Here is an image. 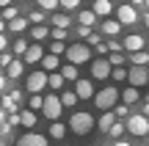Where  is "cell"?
I'll return each mask as SVG.
<instances>
[{
	"label": "cell",
	"mask_w": 149,
	"mask_h": 146,
	"mask_svg": "<svg viewBox=\"0 0 149 146\" xmlns=\"http://www.w3.org/2000/svg\"><path fill=\"white\" fill-rule=\"evenodd\" d=\"M61 110H64V102H61V97H55V94H50V97H44L42 113L47 116L50 121H58V119H61Z\"/></svg>",
	"instance_id": "obj_3"
},
{
	"label": "cell",
	"mask_w": 149,
	"mask_h": 146,
	"mask_svg": "<svg viewBox=\"0 0 149 146\" xmlns=\"http://www.w3.org/2000/svg\"><path fill=\"white\" fill-rule=\"evenodd\" d=\"M61 6V0H39V8L42 11H53V8H58Z\"/></svg>",
	"instance_id": "obj_33"
},
{
	"label": "cell",
	"mask_w": 149,
	"mask_h": 146,
	"mask_svg": "<svg viewBox=\"0 0 149 146\" xmlns=\"http://www.w3.org/2000/svg\"><path fill=\"white\" fill-rule=\"evenodd\" d=\"M146 102H149V91H146Z\"/></svg>",
	"instance_id": "obj_58"
},
{
	"label": "cell",
	"mask_w": 149,
	"mask_h": 146,
	"mask_svg": "<svg viewBox=\"0 0 149 146\" xmlns=\"http://www.w3.org/2000/svg\"><path fill=\"white\" fill-rule=\"evenodd\" d=\"M11 61H14V58H11L8 53H3V55H0V66H3V69H8V64H11Z\"/></svg>",
	"instance_id": "obj_43"
},
{
	"label": "cell",
	"mask_w": 149,
	"mask_h": 146,
	"mask_svg": "<svg viewBox=\"0 0 149 146\" xmlns=\"http://www.w3.org/2000/svg\"><path fill=\"white\" fill-rule=\"evenodd\" d=\"M144 25L149 28V11H146V14H144Z\"/></svg>",
	"instance_id": "obj_54"
},
{
	"label": "cell",
	"mask_w": 149,
	"mask_h": 146,
	"mask_svg": "<svg viewBox=\"0 0 149 146\" xmlns=\"http://www.w3.org/2000/svg\"><path fill=\"white\" fill-rule=\"evenodd\" d=\"M0 108H3L6 113H17V99H14V97L8 94V97H3V102H0Z\"/></svg>",
	"instance_id": "obj_27"
},
{
	"label": "cell",
	"mask_w": 149,
	"mask_h": 146,
	"mask_svg": "<svg viewBox=\"0 0 149 146\" xmlns=\"http://www.w3.org/2000/svg\"><path fill=\"white\" fill-rule=\"evenodd\" d=\"M0 146H6V143H0Z\"/></svg>",
	"instance_id": "obj_59"
},
{
	"label": "cell",
	"mask_w": 149,
	"mask_h": 146,
	"mask_svg": "<svg viewBox=\"0 0 149 146\" xmlns=\"http://www.w3.org/2000/svg\"><path fill=\"white\" fill-rule=\"evenodd\" d=\"M77 91H64L61 94V102H64V108H74V102H77Z\"/></svg>",
	"instance_id": "obj_25"
},
{
	"label": "cell",
	"mask_w": 149,
	"mask_h": 146,
	"mask_svg": "<svg viewBox=\"0 0 149 146\" xmlns=\"http://www.w3.org/2000/svg\"><path fill=\"white\" fill-rule=\"evenodd\" d=\"M64 80H66V77L61 75V72H50V83H47V86L53 88V91H58V88H64Z\"/></svg>",
	"instance_id": "obj_22"
},
{
	"label": "cell",
	"mask_w": 149,
	"mask_h": 146,
	"mask_svg": "<svg viewBox=\"0 0 149 146\" xmlns=\"http://www.w3.org/2000/svg\"><path fill=\"white\" fill-rule=\"evenodd\" d=\"M124 50H127V53H138V50H144V36L130 33V36L124 39Z\"/></svg>",
	"instance_id": "obj_13"
},
{
	"label": "cell",
	"mask_w": 149,
	"mask_h": 146,
	"mask_svg": "<svg viewBox=\"0 0 149 146\" xmlns=\"http://www.w3.org/2000/svg\"><path fill=\"white\" fill-rule=\"evenodd\" d=\"M74 91H77L80 99H94V86H91V80H74Z\"/></svg>",
	"instance_id": "obj_11"
},
{
	"label": "cell",
	"mask_w": 149,
	"mask_h": 146,
	"mask_svg": "<svg viewBox=\"0 0 149 146\" xmlns=\"http://www.w3.org/2000/svg\"><path fill=\"white\" fill-rule=\"evenodd\" d=\"M77 22H80L83 28H91V25L97 22V14H94V8H91V11H80V14H77Z\"/></svg>",
	"instance_id": "obj_18"
},
{
	"label": "cell",
	"mask_w": 149,
	"mask_h": 146,
	"mask_svg": "<svg viewBox=\"0 0 149 146\" xmlns=\"http://www.w3.org/2000/svg\"><path fill=\"white\" fill-rule=\"evenodd\" d=\"M6 75H8V77H19V75H25V66H22V61H11V64H8V69H6Z\"/></svg>",
	"instance_id": "obj_21"
},
{
	"label": "cell",
	"mask_w": 149,
	"mask_h": 146,
	"mask_svg": "<svg viewBox=\"0 0 149 146\" xmlns=\"http://www.w3.org/2000/svg\"><path fill=\"white\" fill-rule=\"evenodd\" d=\"M66 61L74 64V66L91 61V44H72V47L66 50Z\"/></svg>",
	"instance_id": "obj_4"
},
{
	"label": "cell",
	"mask_w": 149,
	"mask_h": 146,
	"mask_svg": "<svg viewBox=\"0 0 149 146\" xmlns=\"http://www.w3.org/2000/svg\"><path fill=\"white\" fill-rule=\"evenodd\" d=\"M119 97H122V94H119L113 86H105L102 91H97V94H94V105H97L100 110H111V108H116Z\"/></svg>",
	"instance_id": "obj_2"
},
{
	"label": "cell",
	"mask_w": 149,
	"mask_h": 146,
	"mask_svg": "<svg viewBox=\"0 0 149 146\" xmlns=\"http://www.w3.org/2000/svg\"><path fill=\"white\" fill-rule=\"evenodd\" d=\"M42 69L44 72H55V69H58V55H53V53L44 55V58H42Z\"/></svg>",
	"instance_id": "obj_20"
},
{
	"label": "cell",
	"mask_w": 149,
	"mask_h": 146,
	"mask_svg": "<svg viewBox=\"0 0 149 146\" xmlns=\"http://www.w3.org/2000/svg\"><path fill=\"white\" fill-rule=\"evenodd\" d=\"M53 25L55 28H69V17L66 14H53Z\"/></svg>",
	"instance_id": "obj_32"
},
{
	"label": "cell",
	"mask_w": 149,
	"mask_h": 146,
	"mask_svg": "<svg viewBox=\"0 0 149 146\" xmlns=\"http://www.w3.org/2000/svg\"><path fill=\"white\" fill-rule=\"evenodd\" d=\"M88 44H91V47L102 44V36H100V33H88Z\"/></svg>",
	"instance_id": "obj_41"
},
{
	"label": "cell",
	"mask_w": 149,
	"mask_h": 146,
	"mask_svg": "<svg viewBox=\"0 0 149 146\" xmlns=\"http://www.w3.org/2000/svg\"><path fill=\"white\" fill-rule=\"evenodd\" d=\"M47 83H50V75L44 69H39V72H31V75H28V91L31 94H42L44 88H47Z\"/></svg>",
	"instance_id": "obj_5"
},
{
	"label": "cell",
	"mask_w": 149,
	"mask_h": 146,
	"mask_svg": "<svg viewBox=\"0 0 149 146\" xmlns=\"http://www.w3.org/2000/svg\"><path fill=\"white\" fill-rule=\"evenodd\" d=\"M133 3H135V6H141V3H144V0H133Z\"/></svg>",
	"instance_id": "obj_55"
},
{
	"label": "cell",
	"mask_w": 149,
	"mask_h": 146,
	"mask_svg": "<svg viewBox=\"0 0 149 146\" xmlns=\"http://www.w3.org/2000/svg\"><path fill=\"white\" fill-rule=\"evenodd\" d=\"M61 75H64L66 80H80V77H77V66H74V64H66L64 69H61Z\"/></svg>",
	"instance_id": "obj_29"
},
{
	"label": "cell",
	"mask_w": 149,
	"mask_h": 146,
	"mask_svg": "<svg viewBox=\"0 0 149 146\" xmlns=\"http://www.w3.org/2000/svg\"><path fill=\"white\" fill-rule=\"evenodd\" d=\"M8 124H11V127L19 124V113H8Z\"/></svg>",
	"instance_id": "obj_46"
},
{
	"label": "cell",
	"mask_w": 149,
	"mask_h": 146,
	"mask_svg": "<svg viewBox=\"0 0 149 146\" xmlns=\"http://www.w3.org/2000/svg\"><path fill=\"white\" fill-rule=\"evenodd\" d=\"M127 132L130 135H149V119L144 113H135L127 119Z\"/></svg>",
	"instance_id": "obj_6"
},
{
	"label": "cell",
	"mask_w": 149,
	"mask_h": 146,
	"mask_svg": "<svg viewBox=\"0 0 149 146\" xmlns=\"http://www.w3.org/2000/svg\"><path fill=\"white\" fill-rule=\"evenodd\" d=\"M50 53H53V55H61V53H64V42H55V39H53V44H50Z\"/></svg>",
	"instance_id": "obj_40"
},
{
	"label": "cell",
	"mask_w": 149,
	"mask_h": 146,
	"mask_svg": "<svg viewBox=\"0 0 149 146\" xmlns=\"http://www.w3.org/2000/svg\"><path fill=\"white\" fill-rule=\"evenodd\" d=\"M108 61H111L113 66H124V61H127V55H122V50H119V53H111V55H108Z\"/></svg>",
	"instance_id": "obj_31"
},
{
	"label": "cell",
	"mask_w": 149,
	"mask_h": 146,
	"mask_svg": "<svg viewBox=\"0 0 149 146\" xmlns=\"http://www.w3.org/2000/svg\"><path fill=\"white\" fill-rule=\"evenodd\" d=\"M144 6H146V8H149V0H144Z\"/></svg>",
	"instance_id": "obj_56"
},
{
	"label": "cell",
	"mask_w": 149,
	"mask_h": 146,
	"mask_svg": "<svg viewBox=\"0 0 149 146\" xmlns=\"http://www.w3.org/2000/svg\"><path fill=\"white\" fill-rule=\"evenodd\" d=\"M100 30H102V36H111V39H113L119 30H122V22H119V19H105Z\"/></svg>",
	"instance_id": "obj_14"
},
{
	"label": "cell",
	"mask_w": 149,
	"mask_h": 146,
	"mask_svg": "<svg viewBox=\"0 0 149 146\" xmlns=\"http://www.w3.org/2000/svg\"><path fill=\"white\" fill-rule=\"evenodd\" d=\"M17 17H19V14H17V8H11V6H6V8H3V19H6V22L17 19Z\"/></svg>",
	"instance_id": "obj_37"
},
{
	"label": "cell",
	"mask_w": 149,
	"mask_h": 146,
	"mask_svg": "<svg viewBox=\"0 0 149 146\" xmlns=\"http://www.w3.org/2000/svg\"><path fill=\"white\" fill-rule=\"evenodd\" d=\"M113 146H130L127 141H116V143H113Z\"/></svg>",
	"instance_id": "obj_53"
},
{
	"label": "cell",
	"mask_w": 149,
	"mask_h": 146,
	"mask_svg": "<svg viewBox=\"0 0 149 146\" xmlns=\"http://www.w3.org/2000/svg\"><path fill=\"white\" fill-rule=\"evenodd\" d=\"M146 146H149V141H146Z\"/></svg>",
	"instance_id": "obj_60"
},
{
	"label": "cell",
	"mask_w": 149,
	"mask_h": 146,
	"mask_svg": "<svg viewBox=\"0 0 149 146\" xmlns=\"http://www.w3.org/2000/svg\"><path fill=\"white\" fill-rule=\"evenodd\" d=\"M28 22H31V19H22V17H17V19H11V22H8V30H17V33H22V30L28 28Z\"/></svg>",
	"instance_id": "obj_26"
},
{
	"label": "cell",
	"mask_w": 149,
	"mask_h": 146,
	"mask_svg": "<svg viewBox=\"0 0 149 146\" xmlns=\"http://www.w3.org/2000/svg\"><path fill=\"white\" fill-rule=\"evenodd\" d=\"M124 130H127V124H119V121H113V127H111L108 132H111L113 138H122V135H124Z\"/></svg>",
	"instance_id": "obj_34"
},
{
	"label": "cell",
	"mask_w": 149,
	"mask_h": 146,
	"mask_svg": "<svg viewBox=\"0 0 149 146\" xmlns=\"http://www.w3.org/2000/svg\"><path fill=\"white\" fill-rule=\"evenodd\" d=\"M61 6H64V8H77L80 0H61Z\"/></svg>",
	"instance_id": "obj_45"
},
{
	"label": "cell",
	"mask_w": 149,
	"mask_h": 146,
	"mask_svg": "<svg viewBox=\"0 0 149 146\" xmlns=\"http://www.w3.org/2000/svg\"><path fill=\"white\" fill-rule=\"evenodd\" d=\"M22 58H25L28 64H39V61L44 58V50H42V44H39V42H33L31 47H28V53L22 55Z\"/></svg>",
	"instance_id": "obj_12"
},
{
	"label": "cell",
	"mask_w": 149,
	"mask_h": 146,
	"mask_svg": "<svg viewBox=\"0 0 149 146\" xmlns=\"http://www.w3.org/2000/svg\"><path fill=\"white\" fill-rule=\"evenodd\" d=\"M94 116L91 113H86V110H77V113H72V119H69V130L74 132V135H88L91 130H94Z\"/></svg>",
	"instance_id": "obj_1"
},
{
	"label": "cell",
	"mask_w": 149,
	"mask_h": 146,
	"mask_svg": "<svg viewBox=\"0 0 149 146\" xmlns=\"http://www.w3.org/2000/svg\"><path fill=\"white\" fill-rule=\"evenodd\" d=\"M113 8H116V6H113L111 0H94V14L97 17H108Z\"/></svg>",
	"instance_id": "obj_15"
},
{
	"label": "cell",
	"mask_w": 149,
	"mask_h": 146,
	"mask_svg": "<svg viewBox=\"0 0 149 146\" xmlns=\"http://www.w3.org/2000/svg\"><path fill=\"white\" fill-rule=\"evenodd\" d=\"M28 19H31L33 25H42V22H44V11H33V14L28 17Z\"/></svg>",
	"instance_id": "obj_39"
},
{
	"label": "cell",
	"mask_w": 149,
	"mask_h": 146,
	"mask_svg": "<svg viewBox=\"0 0 149 146\" xmlns=\"http://www.w3.org/2000/svg\"><path fill=\"white\" fill-rule=\"evenodd\" d=\"M122 102H124V105H133V102H138V88H135V86H130L127 91H122Z\"/></svg>",
	"instance_id": "obj_24"
},
{
	"label": "cell",
	"mask_w": 149,
	"mask_h": 146,
	"mask_svg": "<svg viewBox=\"0 0 149 146\" xmlns=\"http://www.w3.org/2000/svg\"><path fill=\"white\" fill-rule=\"evenodd\" d=\"M31 36H33V42H44V39L50 36V30H47L44 25H33V28H31Z\"/></svg>",
	"instance_id": "obj_23"
},
{
	"label": "cell",
	"mask_w": 149,
	"mask_h": 146,
	"mask_svg": "<svg viewBox=\"0 0 149 146\" xmlns=\"http://www.w3.org/2000/svg\"><path fill=\"white\" fill-rule=\"evenodd\" d=\"M6 6H11V0H0V8H6Z\"/></svg>",
	"instance_id": "obj_51"
},
{
	"label": "cell",
	"mask_w": 149,
	"mask_h": 146,
	"mask_svg": "<svg viewBox=\"0 0 149 146\" xmlns=\"http://www.w3.org/2000/svg\"><path fill=\"white\" fill-rule=\"evenodd\" d=\"M127 80H130V86H135V88L146 86L149 83V69L146 66H130L127 69Z\"/></svg>",
	"instance_id": "obj_7"
},
{
	"label": "cell",
	"mask_w": 149,
	"mask_h": 146,
	"mask_svg": "<svg viewBox=\"0 0 149 146\" xmlns=\"http://www.w3.org/2000/svg\"><path fill=\"white\" fill-rule=\"evenodd\" d=\"M122 47H124V44H119L116 39H111V42H108V50H111V53H119Z\"/></svg>",
	"instance_id": "obj_42"
},
{
	"label": "cell",
	"mask_w": 149,
	"mask_h": 146,
	"mask_svg": "<svg viewBox=\"0 0 149 146\" xmlns=\"http://www.w3.org/2000/svg\"><path fill=\"white\" fill-rule=\"evenodd\" d=\"M6 77H8V75H0V91L6 88Z\"/></svg>",
	"instance_id": "obj_50"
},
{
	"label": "cell",
	"mask_w": 149,
	"mask_h": 146,
	"mask_svg": "<svg viewBox=\"0 0 149 146\" xmlns=\"http://www.w3.org/2000/svg\"><path fill=\"white\" fill-rule=\"evenodd\" d=\"M6 47H8V42H6V36H3V33H0V53H3Z\"/></svg>",
	"instance_id": "obj_48"
},
{
	"label": "cell",
	"mask_w": 149,
	"mask_h": 146,
	"mask_svg": "<svg viewBox=\"0 0 149 146\" xmlns=\"http://www.w3.org/2000/svg\"><path fill=\"white\" fill-rule=\"evenodd\" d=\"M144 116H146V119H149V102L144 105Z\"/></svg>",
	"instance_id": "obj_52"
},
{
	"label": "cell",
	"mask_w": 149,
	"mask_h": 146,
	"mask_svg": "<svg viewBox=\"0 0 149 146\" xmlns=\"http://www.w3.org/2000/svg\"><path fill=\"white\" fill-rule=\"evenodd\" d=\"M50 135H53V138H64V135H66V127L61 124V121H53V127H50Z\"/></svg>",
	"instance_id": "obj_30"
},
{
	"label": "cell",
	"mask_w": 149,
	"mask_h": 146,
	"mask_svg": "<svg viewBox=\"0 0 149 146\" xmlns=\"http://www.w3.org/2000/svg\"><path fill=\"white\" fill-rule=\"evenodd\" d=\"M42 105H44V97L42 94H33L31 97V110H42Z\"/></svg>",
	"instance_id": "obj_36"
},
{
	"label": "cell",
	"mask_w": 149,
	"mask_h": 146,
	"mask_svg": "<svg viewBox=\"0 0 149 146\" xmlns=\"http://www.w3.org/2000/svg\"><path fill=\"white\" fill-rule=\"evenodd\" d=\"M50 36H53L55 42H64L66 39V28H55V30H50Z\"/></svg>",
	"instance_id": "obj_38"
},
{
	"label": "cell",
	"mask_w": 149,
	"mask_h": 146,
	"mask_svg": "<svg viewBox=\"0 0 149 146\" xmlns=\"http://www.w3.org/2000/svg\"><path fill=\"white\" fill-rule=\"evenodd\" d=\"M113 121H116V113H111V110H105V113L100 116V121H97V124H100V130L102 132H108L113 127Z\"/></svg>",
	"instance_id": "obj_17"
},
{
	"label": "cell",
	"mask_w": 149,
	"mask_h": 146,
	"mask_svg": "<svg viewBox=\"0 0 149 146\" xmlns=\"http://www.w3.org/2000/svg\"><path fill=\"white\" fill-rule=\"evenodd\" d=\"M19 124L31 130V127L36 124V110H31V108H28V110H19Z\"/></svg>",
	"instance_id": "obj_16"
},
{
	"label": "cell",
	"mask_w": 149,
	"mask_h": 146,
	"mask_svg": "<svg viewBox=\"0 0 149 146\" xmlns=\"http://www.w3.org/2000/svg\"><path fill=\"white\" fill-rule=\"evenodd\" d=\"M111 77H113V80H127V69H124V66H113Z\"/></svg>",
	"instance_id": "obj_35"
},
{
	"label": "cell",
	"mask_w": 149,
	"mask_h": 146,
	"mask_svg": "<svg viewBox=\"0 0 149 146\" xmlns=\"http://www.w3.org/2000/svg\"><path fill=\"white\" fill-rule=\"evenodd\" d=\"M6 119H8V116H6V110L0 108V124H6Z\"/></svg>",
	"instance_id": "obj_49"
},
{
	"label": "cell",
	"mask_w": 149,
	"mask_h": 146,
	"mask_svg": "<svg viewBox=\"0 0 149 146\" xmlns=\"http://www.w3.org/2000/svg\"><path fill=\"white\" fill-rule=\"evenodd\" d=\"M113 72V64L108 58H97L94 64H91V75L97 77V80H108V75Z\"/></svg>",
	"instance_id": "obj_8"
},
{
	"label": "cell",
	"mask_w": 149,
	"mask_h": 146,
	"mask_svg": "<svg viewBox=\"0 0 149 146\" xmlns=\"http://www.w3.org/2000/svg\"><path fill=\"white\" fill-rule=\"evenodd\" d=\"M116 14H119V22H122V25H135V22H138V14H135V8H133L130 3L119 6Z\"/></svg>",
	"instance_id": "obj_9"
},
{
	"label": "cell",
	"mask_w": 149,
	"mask_h": 146,
	"mask_svg": "<svg viewBox=\"0 0 149 146\" xmlns=\"http://www.w3.org/2000/svg\"><path fill=\"white\" fill-rule=\"evenodd\" d=\"M0 19H3V8H0Z\"/></svg>",
	"instance_id": "obj_57"
},
{
	"label": "cell",
	"mask_w": 149,
	"mask_h": 146,
	"mask_svg": "<svg viewBox=\"0 0 149 146\" xmlns=\"http://www.w3.org/2000/svg\"><path fill=\"white\" fill-rule=\"evenodd\" d=\"M77 33H80V36H83V39H88V33H91V28H83V25H80V30H77Z\"/></svg>",
	"instance_id": "obj_47"
},
{
	"label": "cell",
	"mask_w": 149,
	"mask_h": 146,
	"mask_svg": "<svg viewBox=\"0 0 149 146\" xmlns=\"http://www.w3.org/2000/svg\"><path fill=\"white\" fill-rule=\"evenodd\" d=\"M17 146H47V138L39 132H25V135H19Z\"/></svg>",
	"instance_id": "obj_10"
},
{
	"label": "cell",
	"mask_w": 149,
	"mask_h": 146,
	"mask_svg": "<svg viewBox=\"0 0 149 146\" xmlns=\"http://www.w3.org/2000/svg\"><path fill=\"white\" fill-rule=\"evenodd\" d=\"M28 47H31V44H28V42H25V39H22V36L17 39L14 44H11V50H14L17 55H25V53H28Z\"/></svg>",
	"instance_id": "obj_28"
},
{
	"label": "cell",
	"mask_w": 149,
	"mask_h": 146,
	"mask_svg": "<svg viewBox=\"0 0 149 146\" xmlns=\"http://www.w3.org/2000/svg\"><path fill=\"white\" fill-rule=\"evenodd\" d=\"M130 64H133V66H146L149 64V53H144V50L130 53Z\"/></svg>",
	"instance_id": "obj_19"
},
{
	"label": "cell",
	"mask_w": 149,
	"mask_h": 146,
	"mask_svg": "<svg viewBox=\"0 0 149 146\" xmlns=\"http://www.w3.org/2000/svg\"><path fill=\"white\" fill-rule=\"evenodd\" d=\"M113 113H116V116H127V113H130V105H116Z\"/></svg>",
	"instance_id": "obj_44"
}]
</instances>
